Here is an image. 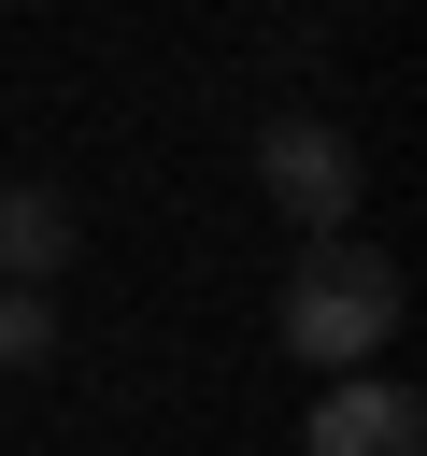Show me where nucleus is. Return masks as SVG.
I'll return each mask as SVG.
<instances>
[{
    "label": "nucleus",
    "instance_id": "obj_1",
    "mask_svg": "<svg viewBox=\"0 0 427 456\" xmlns=\"http://www.w3.org/2000/svg\"><path fill=\"white\" fill-rule=\"evenodd\" d=\"M285 356L299 370H370L399 342V256L356 242V228H299V271H285Z\"/></svg>",
    "mask_w": 427,
    "mask_h": 456
},
{
    "label": "nucleus",
    "instance_id": "obj_2",
    "mask_svg": "<svg viewBox=\"0 0 427 456\" xmlns=\"http://www.w3.org/2000/svg\"><path fill=\"white\" fill-rule=\"evenodd\" d=\"M256 185H270V214H285V228H356L370 157H356V128H342V114H270V128H256Z\"/></svg>",
    "mask_w": 427,
    "mask_h": 456
},
{
    "label": "nucleus",
    "instance_id": "obj_3",
    "mask_svg": "<svg viewBox=\"0 0 427 456\" xmlns=\"http://www.w3.org/2000/svg\"><path fill=\"white\" fill-rule=\"evenodd\" d=\"M299 456H427V399H413L399 370H327Z\"/></svg>",
    "mask_w": 427,
    "mask_h": 456
},
{
    "label": "nucleus",
    "instance_id": "obj_4",
    "mask_svg": "<svg viewBox=\"0 0 427 456\" xmlns=\"http://www.w3.org/2000/svg\"><path fill=\"white\" fill-rule=\"evenodd\" d=\"M71 242H85V228H71L57 185H0V285H57Z\"/></svg>",
    "mask_w": 427,
    "mask_h": 456
},
{
    "label": "nucleus",
    "instance_id": "obj_5",
    "mask_svg": "<svg viewBox=\"0 0 427 456\" xmlns=\"http://www.w3.org/2000/svg\"><path fill=\"white\" fill-rule=\"evenodd\" d=\"M57 356V299L43 285H0V370H43Z\"/></svg>",
    "mask_w": 427,
    "mask_h": 456
}]
</instances>
